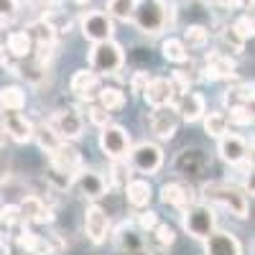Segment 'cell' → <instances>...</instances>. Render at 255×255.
<instances>
[{"label":"cell","mask_w":255,"mask_h":255,"mask_svg":"<svg viewBox=\"0 0 255 255\" xmlns=\"http://www.w3.org/2000/svg\"><path fill=\"white\" fill-rule=\"evenodd\" d=\"M145 105H151V108H161V105H171L176 100V90H174V82L166 79V77H153L148 79L145 90L140 92Z\"/></svg>","instance_id":"cell-14"},{"label":"cell","mask_w":255,"mask_h":255,"mask_svg":"<svg viewBox=\"0 0 255 255\" xmlns=\"http://www.w3.org/2000/svg\"><path fill=\"white\" fill-rule=\"evenodd\" d=\"M174 108H176V113H179V118L184 123H197L207 113V100L199 92L186 90V92H181V97H179V102L174 105Z\"/></svg>","instance_id":"cell-18"},{"label":"cell","mask_w":255,"mask_h":255,"mask_svg":"<svg viewBox=\"0 0 255 255\" xmlns=\"http://www.w3.org/2000/svg\"><path fill=\"white\" fill-rule=\"evenodd\" d=\"M10 140L15 143H28L33 140V123L26 118V115H20L15 110H8L3 113V128H0Z\"/></svg>","instance_id":"cell-16"},{"label":"cell","mask_w":255,"mask_h":255,"mask_svg":"<svg viewBox=\"0 0 255 255\" xmlns=\"http://www.w3.org/2000/svg\"><path fill=\"white\" fill-rule=\"evenodd\" d=\"M115 240H118V248L123 250V255L138 253V250L148 248V238H145V232L138 225H120Z\"/></svg>","instance_id":"cell-21"},{"label":"cell","mask_w":255,"mask_h":255,"mask_svg":"<svg viewBox=\"0 0 255 255\" xmlns=\"http://www.w3.org/2000/svg\"><path fill=\"white\" fill-rule=\"evenodd\" d=\"M8 235H10V225L0 220V243H5V240H8Z\"/></svg>","instance_id":"cell-48"},{"label":"cell","mask_w":255,"mask_h":255,"mask_svg":"<svg viewBox=\"0 0 255 255\" xmlns=\"http://www.w3.org/2000/svg\"><path fill=\"white\" fill-rule=\"evenodd\" d=\"M156 225H158V215H156V212L145 209V212H140V215H138V227H140L143 232H151Z\"/></svg>","instance_id":"cell-44"},{"label":"cell","mask_w":255,"mask_h":255,"mask_svg":"<svg viewBox=\"0 0 255 255\" xmlns=\"http://www.w3.org/2000/svg\"><path fill=\"white\" fill-rule=\"evenodd\" d=\"M179 123H181V118L174 108V102L161 105V108H153V113H151V133L158 140H171L179 130Z\"/></svg>","instance_id":"cell-10"},{"label":"cell","mask_w":255,"mask_h":255,"mask_svg":"<svg viewBox=\"0 0 255 255\" xmlns=\"http://www.w3.org/2000/svg\"><path fill=\"white\" fill-rule=\"evenodd\" d=\"M33 140L38 143V148L41 151H46V153H51L54 148L61 143V138L54 133V128L46 123V125H38V128H33Z\"/></svg>","instance_id":"cell-33"},{"label":"cell","mask_w":255,"mask_h":255,"mask_svg":"<svg viewBox=\"0 0 255 255\" xmlns=\"http://www.w3.org/2000/svg\"><path fill=\"white\" fill-rule=\"evenodd\" d=\"M138 0H108V5H105V10H108L110 18H118V20H130L133 15V8H135Z\"/></svg>","instance_id":"cell-36"},{"label":"cell","mask_w":255,"mask_h":255,"mask_svg":"<svg viewBox=\"0 0 255 255\" xmlns=\"http://www.w3.org/2000/svg\"><path fill=\"white\" fill-rule=\"evenodd\" d=\"M36 3H41V5H56L59 0H36Z\"/></svg>","instance_id":"cell-51"},{"label":"cell","mask_w":255,"mask_h":255,"mask_svg":"<svg viewBox=\"0 0 255 255\" xmlns=\"http://www.w3.org/2000/svg\"><path fill=\"white\" fill-rule=\"evenodd\" d=\"M125 64V51L118 41L108 38V41H100V44H92V51H90V69L97 74V77H105V74H118Z\"/></svg>","instance_id":"cell-3"},{"label":"cell","mask_w":255,"mask_h":255,"mask_svg":"<svg viewBox=\"0 0 255 255\" xmlns=\"http://www.w3.org/2000/svg\"><path fill=\"white\" fill-rule=\"evenodd\" d=\"M204 255H243V245L232 232L215 230L204 238Z\"/></svg>","instance_id":"cell-17"},{"label":"cell","mask_w":255,"mask_h":255,"mask_svg":"<svg viewBox=\"0 0 255 255\" xmlns=\"http://www.w3.org/2000/svg\"><path fill=\"white\" fill-rule=\"evenodd\" d=\"M184 46L186 49H204L207 44H209V28L207 26H189L186 31H184Z\"/></svg>","instance_id":"cell-34"},{"label":"cell","mask_w":255,"mask_h":255,"mask_svg":"<svg viewBox=\"0 0 255 255\" xmlns=\"http://www.w3.org/2000/svg\"><path fill=\"white\" fill-rule=\"evenodd\" d=\"M148 235H151V243L156 245V250L161 253V250H166V248H171L174 245V240H176V232H174V227L171 225H156L151 232H148Z\"/></svg>","instance_id":"cell-35"},{"label":"cell","mask_w":255,"mask_h":255,"mask_svg":"<svg viewBox=\"0 0 255 255\" xmlns=\"http://www.w3.org/2000/svg\"><path fill=\"white\" fill-rule=\"evenodd\" d=\"M227 123H235V125H253V105H230V115Z\"/></svg>","instance_id":"cell-39"},{"label":"cell","mask_w":255,"mask_h":255,"mask_svg":"<svg viewBox=\"0 0 255 255\" xmlns=\"http://www.w3.org/2000/svg\"><path fill=\"white\" fill-rule=\"evenodd\" d=\"M161 54H163L166 61H174V64H186L189 61V49L184 46L181 38H174V36H168L161 44Z\"/></svg>","instance_id":"cell-28"},{"label":"cell","mask_w":255,"mask_h":255,"mask_svg":"<svg viewBox=\"0 0 255 255\" xmlns=\"http://www.w3.org/2000/svg\"><path fill=\"white\" fill-rule=\"evenodd\" d=\"M72 3H74V5H87L90 0H72Z\"/></svg>","instance_id":"cell-52"},{"label":"cell","mask_w":255,"mask_h":255,"mask_svg":"<svg viewBox=\"0 0 255 255\" xmlns=\"http://www.w3.org/2000/svg\"><path fill=\"white\" fill-rule=\"evenodd\" d=\"M5 51H8L10 56H15L18 61H23V59H28V56L33 54V41L28 38L26 31H15V33L8 36V46H5Z\"/></svg>","instance_id":"cell-27"},{"label":"cell","mask_w":255,"mask_h":255,"mask_svg":"<svg viewBox=\"0 0 255 255\" xmlns=\"http://www.w3.org/2000/svg\"><path fill=\"white\" fill-rule=\"evenodd\" d=\"M49 158H51L54 166L64 168V171H69V174H74L77 168H82V153L72 145V140H61L54 151L49 153Z\"/></svg>","instance_id":"cell-24"},{"label":"cell","mask_w":255,"mask_h":255,"mask_svg":"<svg viewBox=\"0 0 255 255\" xmlns=\"http://www.w3.org/2000/svg\"><path fill=\"white\" fill-rule=\"evenodd\" d=\"M184 230L186 235H191L194 240H204L207 235L217 230V215L215 209L204 202H194L184 209Z\"/></svg>","instance_id":"cell-4"},{"label":"cell","mask_w":255,"mask_h":255,"mask_svg":"<svg viewBox=\"0 0 255 255\" xmlns=\"http://www.w3.org/2000/svg\"><path fill=\"white\" fill-rule=\"evenodd\" d=\"M194 199H197L194 189L186 184H163L161 186V202L168 207H176L184 212L189 204H194Z\"/></svg>","instance_id":"cell-23"},{"label":"cell","mask_w":255,"mask_h":255,"mask_svg":"<svg viewBox=\"0 0 255 255\" xmlns=\"http://www.w3.org/2000/svg\"><path fill=\"white\" fill-rule=\"evenodd\" d=\"M72 186L79 191L84 199L97 202V199H102L105 194H108V186L110 184H108V179H105L100 171H95V168H77Z\"/></svg>","instance_id":"cell-9"},{"label":"cell","mask_w":255,"mask_h":255,"mask_svg":"<svg viewBox=\"0 0 255 255\" xmlns=\"http://www.w3.org/2000/svg\"><path fill=\"white\" fill-rule=\"evenodd\" d=\"M84 232L95 245H102L110 235V217L100 204H90L84 212Z\"/></svg>","instance_id":"cell-12"},{"label":"cell","mask_w":255,"mask_h":255,"mask_svg":"<svg viewBox=\"0 0 255 255\" xmlns=\"http://www.w3.org/2000/svg\"><path fill=\"white\" fill-rule=\"evenodd\" d=\"M128 255H161V253H153L151 248H143V250H138V253H128Z\"/></svg>","instance_id":"cell-50"},{"label":"cell","mask_w":255,"mask_h":255,"mask_svg":"<svg viewBox=\"0 0 255 255\" xmlns=\"http://www.w3.org/2000/svg\"><path fill=\"white\" fill-rule=\"evenodd\" d=\"M232 28H235L245 41H248V38H253V15H250V13L240 15V18L235 20V23H232Z\"/></svg>","instance_id":"cell-42"},{"label":"cell","mask_w":255,"mask_h":255,"mask_svg":"<svg viewBox=\"0 0 255 255\" xmlns=\"http://www.w3.org/2000/svg\"><path fill=\"white\" fill-rule=\"evenodd\" d=\"M69 90L79 100H95L97 90H100V77L92 69H79V72H74V77L69 82Z\"/></svg>","instance_id":"cell-25"},{"label":"cell","mask_w":255,"mask_h":255,"mask_svg":"<svg viewBox=\"0 0 255 255\" xmlns=\"http://www.w3.org/2000/svg\"><path fill=\"white\" fill-rule=\"evenodd\" d=\"M151 197H153V189L145 179H133V181L125 184V199H128L130 207L145 209L148 204H151Z\"/></svg>","instance_id":"cell-26"},{"label":"cell","mask_w":255,"mask_h":255,"mask_svg":"<svg viewBox=\"0 0 255 255\" xmlns=\"http://www.w3.org/2000/svg\"><path fill=\"white\" fill-rule=\"evenodd\" d=\"M97 105H102L108 113H118L125 108V92L118 90V87H100L97 90Z\"/></svg>","instance_id":"cell-29"},{"label":"cell","mask_w":255,"mask_h":255,"mask_svg":"<svg viewBox=\"0 0 255 255\" xmlns=\"http://www.w3.org/2000/svg\"><path fill=\"white\" fill-rule=\"evenodd\" d=\"M215 3H217L220 8H225V10H235V8L243 5V0H215Z\"/></svg>","instance_id":"cell-46"},{"label":"cell","mask_w":255,"mask_h":255,"mask_svg":"<svg viewBox=\"0 0 255 255\" xmlns=\"http://www.w3.org/2000/svg\"><path fill=\"white\" fill-rule=\"evenodd\" d=\"M148 72H135L133 77H130V92H135V95H140L143 90H145V84H148Z\"/></svg>","instance_id":"cell-45"},{"label":"cell","mask_w":255,"mask_h":255,"mask_svg":"<svg viewBox=\"0 0 255 255\" xmlns=\"http://www.w3.org/2000/svg\"><path fill=\"white\" fill-rule=\"evenodd\" d=\"M0 220L8 222L10 227H13L15 222H20V209H18V204H3V207H0Z\"/></svg>","instance_id":"cell-43"},{"label":"cell","mask_w":255,"mask_h":255,"mask_svg":"<svg viewBox=\"0 0 255 255\" xmlns=\"http://www.w3.org/2000/svg\"><path fill=\"white\" fill-rule=\"evenodd\" d=\"M49 125L54 128V133L61 138V140H77L82 133H84V120L77 110L67 108V110H59L54 113V118L49 120Z\"/></svg>","instance_id":"cell-11"},{"label":"cell","mask_w":255,"mask_h":255,"mask_svg":"<svg viewBox=\"0 0 255 255\" xmlns=\"http://www.w3.org/2000/svg\"><path fill=\"white\" fill-rule=\"evenodd\" d=\"M130 133L125 130L123 125H115V123H108L100 128V148L102 153L113 158V161H123L128 158V151H130Z\"/></svg>","instance_id":"cell-5"},{"label":"cell","mask_w":255,"mask_h":255,"mask_svg":"<svg viewBox=\"0 0 255 255\" xmlns=\"http://www.w3.org/2000/svg\"><path fill=\"white\" fill-rule=\"evenodd\" d=\"M220 41H222V46L230 49L232 54H243V51H245V38H243L235 28H232V26H227V28L222 31Z\"/></svg>","instance_id":"cell-38"},{"label":"cell","mask_w":255,"mask_h":255,"mask_svg":"<svg viewBox=\"0 0 255 255\" xmlns=\"http://www.w3.org/2000/svg\"><path fill=\"white\" fill-rule=\"evenodd\" d=\"M46 181H49V186H51L54 191H69V189H72V181H74V174L64 171V168H59V166H54V163H49V168H46Z\"/></svg>","instance_id":"cell-30"},{"label":"cell","mask_w":255,"mask_h":255,"mask_svg":"<svg viewBox=\"0 0 255 255\" xmlns=\"http://www.w3.org/2000/svg\"><path fill=\"white\" fill-rule=\"evenodd\" d=\"M204 79L215 82V79H235V61L225 54H209L204 59V69H202Z\"/></svg>","instance_id":"cell-20"},{"label":"cell","mask_w":255,"mask_h":255,"mask_svg":"<svg viewBox=\"0 0 255 255\" xmlns=\"http://www.w3.org/2000/svg\"><path fill=\"white\" fill-rule=\"evenodd\" d=\"M5 113V108H3V95H0V115Z\"/></svg>","instance_id":"cell-53"},{"label":"cell","mask_w":255,"mask_h":255,"mask_svg":"<svg viewBox=\"0 0 255 255\" xmlns=\"http://www.w3.org/2000/svg\"><path fill=\"white\" fill-rule=\"evenodd\" d=\"M79 31L82 36L90 41V44H100V41H108L115 33V23L113 18L105 10H87L79 18Z\"/></svg>","instance_id":"cell-7"},{"label":"cell","mask_w":255,"mask_h":255,"mask_svg":"<svg viewBox=\"0 0 255 255\" xmlns=\"http://www.w3.org/2000/svg\"><path fill=\"white\" fill-rule=\"evenodd\" d=\"M28 33V38L33 41V49H54V41H56V28L51 20L46 18H38L31 20V23L23 28Z\"/></svg>","instance_id":"cell-22"},{"label":"cell","mask_w":255,"mask_h":255,"mask_svg":"<svg viewBox=\"0 0 255 255\" xmlns=\"http://www.w3.org/2000/svg\"><path fill=\"white\" fill-rule=\"evenodd\" d=\"M227 115L225 113H204V133L209 138H222L227 133Z\"/></svg>","instance_id":"cell-32"},{"label":"cell","mask_w":255,"mask_h":255,"mask_svg":"<svg viewBox=\"0 0 255 255\" xmlns=\"http://www.w3.org/2000/svg\"><path fill=\"white\" fill-rule=\"evenodd\" d=\"M225 105H253V84L250 82H243V84H235L225 92Z\"/></svg>","instance_id":"cell-31"},{"label":"cell","mask_w":255,"mask_h":255,"mask_svg":"<svg viewBox=\"0 0 255 255\" xmlns=\"http://www.w3.org/2000/svg\"><path fill=\"white\" fill-rule=\"evenodd\" d=\"M220 143H217V153H220V158L225 161V163H230V166H238L243 158H248L250 156V151H253V145H248V140L243 138V135H230V133H225L222 138H217Z\"/></svg>","instance_id":"cell-15"},{"label":"cell","mask_w":255,"mask_h":255,"mask_svg":"<svg viewBox=\"0 0 255 255\" xmlns=\"http://www.w3.org/2000/svg\"><path fill=\"white\" fill-rule=\"evenodd\" d=\"M128 156H130V166L135 168V171L148 174V176L158 174L161 166H163V151H161V145L158 143H151V140H143L135 148L130 145Z\"/></svg>","instance_id":"cell-6"},{"label":"cell","mask_w":255,"mask_h":255,"mask_svg":"<svg viewBox=\"0 0 255 255\" xmlns=\"http://www.w3.org/2000/svg\"><path fill=\"white\" fill-rule=\"evenodd\" d=\"M87 115H90V123L97 125V128H102V125H108V123H110V113L105 110L102 105H92V108L87 110Z\"/></svg>","instance_id":"cell-41"},{"label":"cell","mask_w":255,"mask_h":255,"mask_svg":"<svg viewBox=\"0 0 255 255\" xmlns=\"http://www.w3.org/2000/svg\"><path fill=\"white\" fill-rule=\"evenodd\" d=\"M18 13H20V3H18V0H0V20H3V23L15 20Z\"/></svg>","instance_id":"cell-40"},{"label":"cell","mask_w":255,"mask_h":255,"mask_svg":"<svg viewBox=\"0 0 255 255\" xmlns=\"http://www.w3.org/2000/svg\"><path fill=\"white\" fill-rule=\"evenodd\" d=\"M8 36H10V31L5 28L3 20H0V51H5V46H8Z\"/></svg>","instance_id":"cell-47"},{"label":"cell","mask_w":255,"mask_h":255,"mask_svg":"<svg viewBox=\"0 0 255 255\" xmlns=\"http://www.w3.org/2000/svg\"><path fill=\"white\" fill-rule=\"evenodd\" d=\"M18 209H20V220H23V222H36V225L54 222L51 207L41 197H23V202L18 204Z\"/></svg>","instance_id":"cell-19"},{"label":"cell","mask_w":255,"mask_h":255,"mask_svg":"<svg viewBox=\"0 0 255 255\" xmlns=\"http://www.w3.org/2000/svg\"><path fill=\"white\" fill-rule=\"evenodd\" d=\"M174 5H168L166 0H138L130 20L135 28L145 36H158L174 23Z\"/></svg>","instance_id":"cell-1"},{"label":"cell","mask_w":255,"mask_h":255,"mask_svg":"<svg viewBox=\"0 0 255 255\" xmlns=\"http://www.w3.org/2000/svg\"><path fill=\"white\" fill-rule=\"evenodd\" d=\"M5 171H8V163H5V156H3V148H0V181L8 176Z\"/></svg>","instance_id":"cell-49"},{"label":"cell","mask_w":255,"mask_h":255,"mask_svg":"<svg viewBox=\"0 0 255 255\" xmlns=\"http://www.w3.org/2000/svg\"><path fill=\"white\" fill-rule=\"evenodd\" d=\"M174 168L186 179H197L209 168V158L204 156L202 148H184L174 161Z\"/></svg>","instance_id":"cell-13"},{"label":"cell","mask_w":255,"mask_h":255,"mask_svg":"<svg viewBox=\"0 0 255 255\" xmlns=\"http://www.w3.org/2000/svg\"><path fill=\"white\" fill-rule=\"evenodd\" d=\"M18 248L23 250L26 255H59L64 253V248H67V243L61 240V235H36V232H28L23 230L18 235Z\"/></svg>","instance_id":"cell-8"},{"label":"cell","mask_w":255,"mask_h":255,"mask_svg":"<svg viewBox=\"0 0 255 255\" xmlns=\"http://www.w3.org/2000/svg\"><path fill=\"white\" fill-rule=\"evenodd\" d=\"M0 95H3V108L5 110H15V113H20L26 108V92L20 90V87H5V90H0Z\"/></svg>","instance_id":"cell-37"},{"label":"cell","mask_w":255,"mask_h":255,"mask_svg":"<svg viewBox=\"0 0 255 255\" xmlns=\"http://www.w3.org/2000/svg\"><path fill=\"white\" fill-rule=\"evenodd\" d=\"M204 197L209 202H215L220 204L222 209H227L232 217H238V220H245L248 217V194H245V189L238 186V184H225V181H212V184H204Z\"/></svg>","instance_id":"cell-2"}]
</instances>
